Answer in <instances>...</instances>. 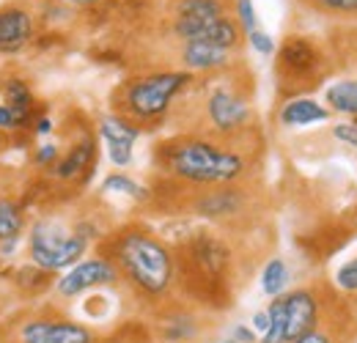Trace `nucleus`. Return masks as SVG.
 I'll list each match as a JSON object with an SVG mask.
<instances>
[{"instance_id":"obj_1","label":"nucleus","mask_w":357,"mask_h":343,"mask_svg":"<svg viewBox=\"0 0 357 343\" xmlns=\"http://www.w3.org/2000/svg\"><path fill=\"white\" fill-rule=\"evenodd\" d=\"M102 256H107L121 283L130 289L135 300L149 313L174 302L176 291V256L171 245H165L157 234L143 225H124L110 234L102 245Z\"/></svg>"},{"instance_id":"obj_2","label":"nucleus","mask_w":357,"mask_h":343,"mask_svg":"<svg viewBox=\"0 0 357 343\" xmlns=\"http://www.w3.org/2000/svg\"><path fill=\"white\" fill-rule=\"evenodd\" d=\"M236 143L239 140H215L181 132L154 148V165L162 176L184 187L239 184L250 171V160Z\"/></svg>"},{"instance_id":"obj_3","label":"nucleus","mask_w":357,"mask_h":343,"mask_svg":"<svg viewBox=\"0 0 357 343\" xmlns=\"http://www.w3.org/2000/svg\"><path fill=\"white\" fill-rule=\"evenodd\" d=\"M176 289L198 310H225L234 302V253L218 234L195 231L176 250Z\"/></svg>"},{"instance_id":"obj_4","label":"nucleus","mask_w":357,"mask_h":343,"mask_svg":"<svg viewBox=\"0 0 357 343\" xmlns=\"http://www.w3.org/2000/svg\"><path fill=\"white\" fill-rule=\"evenodd\" d=\"M352 305L341 297V291L324 286V283H311L291 289L280 297H272L267 305L269 330L261 335L259 343H294L311 330L321 327L324 321L335 319L338 313L349 310Z\"/></svg>"},{"instance_id":"obj_5","label":"nucleus","mask_w":357,"mask_h":343,"mask_svg":"<svg viewBox=\"0 0 357 343\" xmlns=\"http://www.w3.org/2000/svg\"><path fill=\"white\" fill-rule=\"evenodd\" d=\"M192 80H195V75H190L184 69L137 75V77L124 80L113 91L110 107L116 116L127 119L130 124H135L143 132V127H151V124H160L168 119L176 99Z\"/></svg>"},{"instance_id":"obj_6","label":"nucleus","mask_w":357,"mask_h":343,"mask_svg":"<svg viewBox=\"0 0 357 343\" xmlns=\"http://www.w3.org/2000/svg\"><path fill=\"white\" fill-rule=\"evenodd\" d=\"M201 102H192L198 107L201 127L192 135L215 137V140H245L253 129V105L250 93L239 86V80L209 77L201 88Z\"/></svg>"},{"instance_id":"obj_7","label":"nucleus","mask_w":357,"mask_h":343,"mask_svg":"<svg viewBox=\"0 0 357 343\" xmlns=\"http://www.w3.org/2000/svg\"><path fill=\"white\" fill-rule=\"evenodd\" d=\"M99 333L61 313L58 307H39L0 324V343H99Z\"/></svg>"},{"instance_id":"obj_8","label":"nucleus","mask_w":357,"mask_h":343,"mask_svg":"<svg viewBox=\"0 0 357 343\" xmlns=\"http://www.w3.org/2000/svg\"><path fill=\"white\" fill-rule=\"evenodd\" d=\"M89 250V239L61 217H42L28 236V256L47 272H66L80 264Z\"/></svg>"},{"instance_id":"obj_9","label":"nucleus","mask_w":357,"mask_h":343,"mask_svg":"<svg viewBox=\"0 0 357 343\" xmlns=\"http://www.w3.org/2000/svg\"><path fill=\"white\" fill-rule=\"evenodd\" d=\"M275 75L278 88L291 96H303V91H311L327 75V58L324 52L305 36H286L283 44L275 49Z\"/></svg>"},{"instance_id":"obj_10","label":"nucleus","mask_w":357,"mask_h":343,"mask_svg":"<svg viewBox=\"0 0 357 343\" xmlns=\"http://www.w3.org/2000/svg\"><path fill=\"white\" fill-rule=\"evenodd\" d=\"M149 327L157 343H201L209 335V319L184 302H168L157 307Z\"/></svg>"},{"instance_id":"obj_11","label":"nucleus","mask_w":357,"mask_h":343,"mask_svg":"<svg viewBox=\"0 0 357 343\" xmlns=\"http://www.w3.org/2000/svg\"><path fill=\"white\" fill-rule=\"evenodd\" d=\"M228 14V0H174L171 33L178 44L198 42L218 20Z\"/></svg>"},{"instance_id":"obj_12","label":"nucleus","mask_w":357,"mask_h":343,"mask_svg":"<svg viewBox=\"0 0 357 343\" xmlns=\"http://www.w3.org/2000/svg\"><path fill=\"white\" fill-rule=\"evenodd\" d=\"M250 198L239 184H220V187H198L190 198L187 209L192 215L206 217L212 222H234L248 215Z\"/></svg>"},{"instance_id":"obj_13","label":"nucleus","mask_w":357,"mask_h":343,"mask_svg":"<svg viewBox=\"0 0 357 343\" xmlns=\"http://www.w3.org/2000/svg\"><path fill=\"white\" fill-rule=\"evenodd\" d=\"M116 283H121L116 264L107 256H96L86 258V261L75 264L72 269H66L55 280V294H58V300H77L80 294H86L91 289L116 286Z\"/></svg>"},{"instance_id":"obj_14","label":"nucleus","mask_w":357,"mask_h":343,"mask_svg":"<svg viewBox=\"0 0 357 343\" xmlns=\"http://www.w3.org/2000/svg\"><path fill=\"white\" fill-rule=\"evenodd\" d=\"M36 33L33 14L20 3L0 6V55H17Z\"/></svg>"},{"instance_id":"obj_15","label":"nucleus","mask_w":357,"mask_h":343,"mask_svg":"<svg viewBox=\"0 0 357 343\" xmlns=\"http://www.w3.org/2000/svg\"><path fill=\"white\" fill-rule=\"evenodd\" d=\"M236 52L220 49L209 42H184L178 44V63L190 75H218L234 66Z\"/></svg>"},{"instance_id":"obj_16","label":"nucleus","mask_w":357,"mask_h":343,"mask_svg":"<svg viewBox=\"0 0 357 343\" xmlns=\"http://www.w3.org/2000/svg\"><path fill=\"white\" fill-rule=\"evenodd\" d=\"M96 165V137L93 135H83L80 140H75L69 146L66 154L58 157V162L50 168L58 181H77L83 176H89Z\"/></svg>"},{"instance_id":"obj_17","label":"nucleus","mask_w":357,"mask_h":343,"mask_svg":"<svg viewBox=\"0 0 357 343\" xmlns=\"http://www.w3.org/2000/svg\"><path fill=\"white\" fill-rule=\"evenodd\" d=\"M0 96H3V105H8L20 116L22 127L33 129L36 119H39V113H36V96H33L31 86L22 77H6L0 83Z\"/></svg>"},{"instance_id":"obj_18","label":"nucleus","mask_w":357,"mask_h":343,"mask_svg":"<svg viewBox=\"0 0 357 343\" xmlns=\"http://www.w3.org/2000/svg\"><path fill=\"white\" fill-rule=\"evenodd\" d=\"M327 119H330V110L311 96H291L278 110V121L283 127H308V124H319Z\"/></svg>"},{"instance_id":"obj_19","label":"nucleus","mask_w":357,"mask_h":343,"mask_svg":"<svg viewBox=\"0 0 357 343\" xmlns=\"http://www.w3.org/2000/svg\"><path fill=\"white\" fill-rule=\"evenodd\" d=\"M357 335V319H355V310H344L338 313L335 319L324 321L321 327L311 330L308 335H303L300 341L294 343H349Z\"/></svg>"},{"instance_id":"obj_20","label":"nucleus","mask_w":357,"mask_h":343,"mask_svg":"<svg viewBox=\"0 0 357 343\" xmlns=\"http://www.w3.org/2000/svg\"><path fill=\"white\" fill-rule=\"evenodd\" d=\"M324 102L330 113H344L357 119V80H335L324 91Z\"/></svg>"},{"instance_id":"obj_21","label":"nucleus","mask_w":357,"mask_h":343,"mask_svg":"<svg viewBox=\"0 0 357 343\" xmlns=\"http://www.w3.org/2000/svg\"><path fill=\"white\" fill-rule=\"evenodd\" d=\"M25 228V212L11 195H0V245L17 242Z\"/></svg>"},{"instance_id":"obj_22","label":"nucleus","mask_w":357,"mask_h":343,"mask_svg":"<svg viewBox=\"0 0 357 343\" xmlns=\"http://www.w3.org/2000/svg\"><path fill=\"white\" fill-rule=\"evenodd\" d=\"M140 135H143L140 129L135 127V124H130L127 119L116 116V113L99 119V137H102L105 143H127V146H135V140H137Z\"/></svg>"},{"instance_id":"obj_23","label":"nucleus","mask_w":357,"mask_h":343,"mask_svg":"<svg viewBox=\"0 0 357 343\" xmlns=\"http://www.w3.org/2000/svg\"><path fill=\"white\" fill-rule=\"evenodd\" d=\"M289 286V266L283 258H269L261 269V291L267 297H280L286 294Z\"/></svg>"},{"instance_id":"obj_24","label":"nucleus","mask_w":357,"mask_h":343,"mask_svg":"<svg viewBox=\"0 0 357 343\" xmlns=\"http://www.w3.org/2000/svg\"><path fill=\"white\" fill-rule=\"evenodd\" d=\"M102 190L130 195L132 201H149V198H151V190H146L143 184H137L135 178L124 176V173H113V176H107V178L102 181Z\"/></svg>"},{"instance_id":"obj_25","label":"nucleus","mask_w":357,"mask_h":343,"mask_svg":"<svg viewBox=\"0 0 357 343\" xmlns=\"http://www.w3.org/2000/svg\"><path fill=\"white\" fill-rule=\"evenodd\" d=\"M99 343H157L151 335V327L149 324H140V321H127L121 324L113 335L102 338Z\"/></svg>"},{"instance_id":"obj_26","label":"nucleus","mask_w":357,"mask_h":343,"mask_svg":"<svg viewBox=\"0 0 357 343\" xmlns=\"http://www.w3.org/2000/svg\"><path fill=\"white\" fill-rule=\"evenodd\" d=\"M313 11L330 14V17H357V0H305Z\"/></svg>"},{"instance_id":"obj_27","label":"nucleus","mask_w":357,"mask_h":343,"mask_svg":"<svg viewBox=\"0 0 357 343\" xmlns=\"http://www.w3.org/2000/svg\"><path fill=\"white\" fill-rule=\"evenodd\" d=\"M335 289L341 291V297H357V256L349 258L344 266H338Z\"/></svg>"},{"instance_id":"obj_28","label":"nucleus","mask_w":357,"mask_h":343,"mask_svg":"<svg viewBox=\"0 0 357 343\" xmlns=\"http://www.w3.org/2000/svg\"><path fill=\"white\" fill-rule=\"evenodd\" d=\"M234 17H236V22L242 25L245 36L259 28V25H256V6H253V0H236V3H234Z\"/></svg>"},{"instance_id":"obj_29","label":"nucleus","mask_w":357,"mask_h":343,"mask_svg":"<svg viewBox=\"0 0 357 343\" xmlns=\"http://www.w3.org/2000/svg\"><path fill=\"white\" fill-rule=\"evenodd\" d=\"M248 42H250V47L259 52V55H264V58H269V55H275V42H272V36L269 33H264V31H253V33H248Z\"/></svg>"},{"instance_id":"obj_30","label":"nucleus","mask_w":357,"mask_h":343,"mask_svg":"<svg viewBox=\"0 0 357 343\" xmlns=\"http://www.w3.org/2000/svg\"><path fill=\"white\" fill-rule=\"evenodd\" d=\"M58 157H61V148H58L55 143H42V146L36 148V154H33V162H36L39 168H52V165L58 162Z\"/></svg>"},{"instance_id":"obj_31","label":"nucleus","mask_w":357,"mask_h":343,"mask_svg":"<svg viewBox=\"0 0 357 343\" xmlns=\"http://www.w3.org/2000/svg\"><path fill=\"white\" fill-rule=\"evenodd\" d=\"M20 129H25L22 127V121H20V116L8 107V105H3L0 102V135H11V132H20Z\"/></svg>"},{"instance_id":"obj_32","label":"nucleus","mask_w":357,"mask_h":343,"mask_svg":"<svg viewBox=\"0 0 357 343\" xmlns=\"http://www.w3.org/2000/svg\"><path fill=\"white\" fill-rule=\"evenodd\" d=\"M333 137L344 146H352L357 148V124L355 121H344V124H335L333 127Z\"/></svg>"},{"instance_id":"obj_33","label":"nucleus","mask_w":357,"mask_h":343,"mask_svg":"<svg viewBox=\"0 0 357 343\" xmlns=\"http://www.w3.org/2000/svg\"><path fill=\"white\" fill-rule=\"evenodd\" d=\"M250 321H253V324H250V330H253V333H261V335H264V333L269 330L267 310H259V313H253V319H250Z\"/></svg>"},{"instance_id":"obj_34","label":"nucleus","mask_w":357,"mask_h":343,"mask_svg":"<svg viewBox=\"0 0 357 343\" xmlns=\"http://www.w3.org/2000/svg\"><path fill=\"white\" fill-rule=\"evenodd\" d=\"M234 341L236 343H259L256 341V333H253L250 327H245V324H239V327L234 330Z\"/></svg>"},{"instance_id":"obj_35","label":"nucleus","mask_w":357,"mask_h":343,"mask_svg":"<svg viewBox=\"0 0 357 343\" xmlns=\"http://www.w3.org/2000/svg\"><path fill=\"white\" fill-rule=\"evenodd\" d=\"M33 132H36V135H47V132H52V121H50L47 116H39V119H36V127H33Z\"/></svg>"},{"instance_id":"obj_36","label":"nucleus","mask_w":357,"mask_h":343,"mask_svg":"<svg viewBox=\"0 0 357 343\" xmlns=\"http://www.w3.org/2000/svg\"><path fill=\"white\" fill-rule=\"evenodd\" d=\"M72 6H93V3H102V0H69Z\"/></svg>"},{"instance_id":"obj_37","label":"nucleus","mask_w":357,"mask_h":343,"mask_svg":"<svg viewBox=\"0 0 357 343\" xmlns=\"http://www.w3.org/2000/svg\"><path fill=\"white\" fill-rule=\"evenodd\" d=\"M3 143H6V140H3V135H0V151H3Z\"/></svg>"},{"instance_id":"obj_38","label":"nucleus","mask_w":357,"mask_h":343,"mask_svg":"<svg viewBox=\"0 0 357 343\" xmlns=\"http://www.w3.org/2000/svg\"><path fill=\"white\" fill-rule=\"evenodd\" d=\"M223 343H236V341H234V338H231V341H223Z\"/></svg>"}]
</instances>
